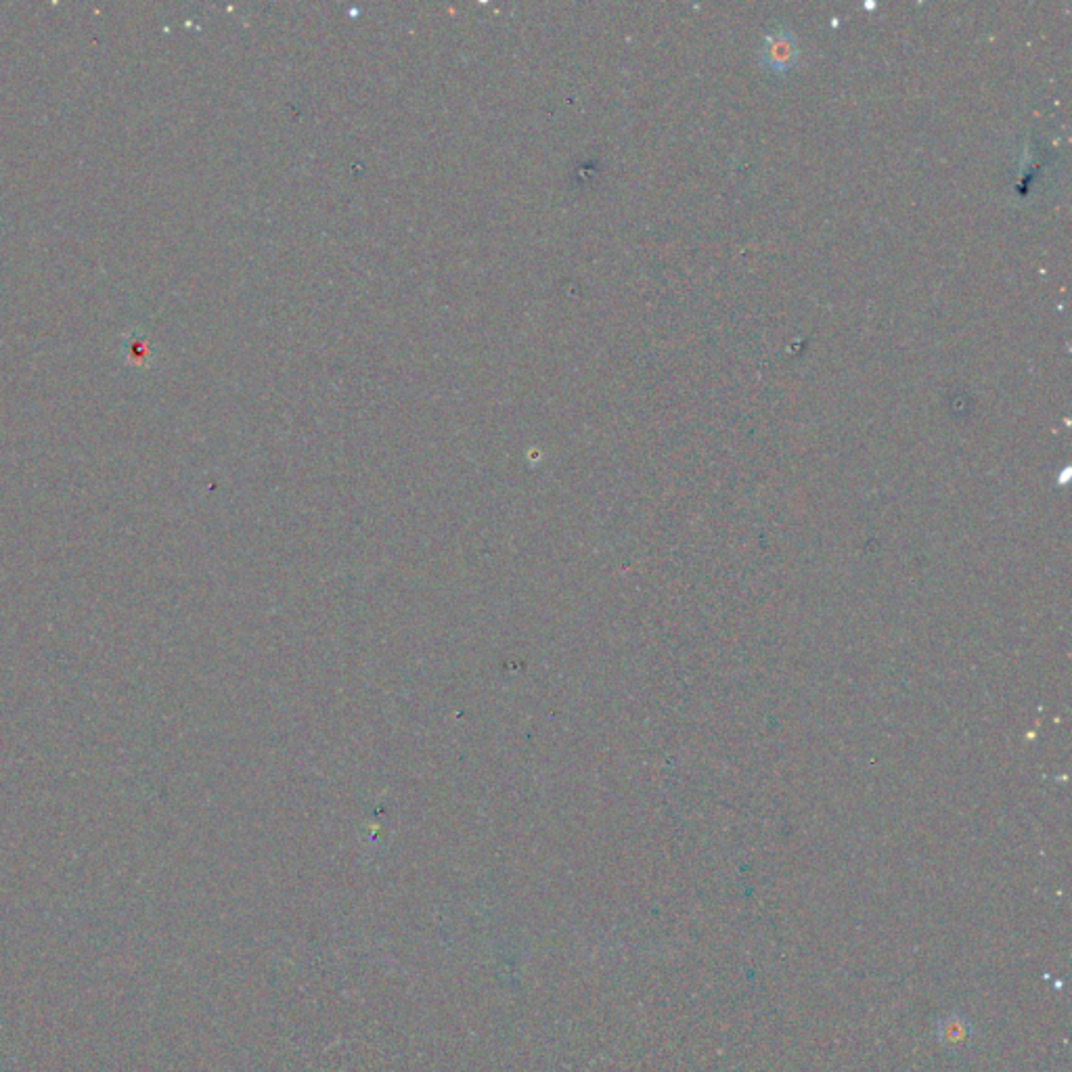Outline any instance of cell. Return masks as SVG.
Listing matches in <instances>:
<instances>
[{
    "instance_id": "obj_1",
    "label": "cell",
    "mask_w": 1072,
    "mask_h": 1072,
    "mask_svg": "<svg viewBox=\"0 0 1072 1072\" xmlns=\"http://www.w3.org/2000/svg\"><path fill=\"white\" fill-rule=\"evenodd\" d=\"M798 59V44L792 32L788 30H775L767 34L763 49H761V63L771 72H788L794 67Z\"/></svg>"
}]
</instances>
